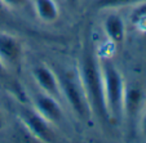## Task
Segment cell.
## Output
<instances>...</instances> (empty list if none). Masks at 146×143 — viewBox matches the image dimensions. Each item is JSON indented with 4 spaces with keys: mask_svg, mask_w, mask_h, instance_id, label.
I'll return each instance as SVG.
<instances>
[{
    "mask_svg": "<svg viewBox=\"0 0 146 143\" xmlns=\"http://www.w3.org/2000/svg\"><path fill=\"white\" fill-rule=\"evenodd\" d=\"M5 5L8 7H12V8H19V7H23L27 0H1Z\"/></svg>",
    "mask_w": 146,
    "mask_h": 143,
    "instance_id": "obj_13",
    "label": "cell"
},
{
    "mask_svg": "<svg viewBox=\"0 0 146 143\" xmlns=\"http://www.w3.org/2000/svg\"><path fill=\"white\" fill-rule=\"evenodd\" d=\"M79 79L87 94L92 113L96 115L102 123H110L105 102V93H104L101 66L91 49H86L83 52Z\"/></svg>",
    "mask_w": 146,
    "mask_h": 143,
    "instance_id": "obj_1",
    "label": "cell"
},
{
    "mask_svg": "<svg viewBox=\"0 0 146 143\" xmlns=\"http://www.w3.org/2000/svg\"><path fill=\"white\" fill-rule=\"evenodd\" d=\"M142 30H143V32H145V38H146V25L142 27Z\"/></svg>",
    "mask_w": 146,
    "mask_h": 143,
    "instance_id": "obj_18",
    "label": "cell"
},
{
    "mask_svg": "<svg viewBox=\"0 0 146 143\" xmlns=\"http://www.w3.org/2000/svg\"><path fill=\"white\" fill-rule=\"evenodd\" d=\"M3 124H4V121H3V115L0 113V129L3 128Z\"/></svg>",
    "mask_w": 146,
    "mask_h": 143,
    "instance_id": "obj_17",
    "label": "cell"
},
{
    "mask_svg": "<svg viewBox=\"0 0 146 143\" xmlns=\"http://www.w3.org/2000/svg\"><path fill=\"white\" fill-rule=\"evenodd\" d=\"M31 74H33V77L36 81V84L40 86V89L44 93L54 97L56 99H60L62 97L58 77L56 76V74L48 66L38 65V66H35L33 69Z\"/></svg>",
    "mask_w": 146,
    "mask_h": 143,
    "instance_id": "obj_5",
    "label": "cell"
},
{
    "mask_svg": "<svg viewBox=\"0 0 146 143\" xmlns=\"http://www.w3.org/2000/svg\"><path fill=\"white\" fill-rule=\"evenodd\" d=\"M7 77H8V70H7V66L0 59V80H4Z\"/></svg>",
    "mask_w": 146,
    "mask_h": 143,
    "instance_id": "obj_14",
    "label": "cell"
},
{
    "mask_svg": "<svg viewBox=\"0 0 146 143\" xmlns=\"http://www.w3.org/2000/svg\"><path fill=\"white\" fill-rule=\"evenodd\" d=\"M34 105H35L36 112H39L44 119H47L50 124H57L64 117L58 99L47 93L36 94L35 99H34Z\"/></svg>",
    "mask_w": 146,
    "mask_h": 143,
    "instance_id": "obj_6",
    "label": "cell"
},
{
    "mask_svg": "<svg viewBox=\"0 0 146 143\" xmlns=\"http://www.w3.org/2000/svg\"><path fill=\"white\" fill-rule=\"evenodd\" d=\"M58 77V83H60L61 93L70 105L71 110L80 117L82 120L88 121L92 117V110L89 106L87 94L84 92V88L82 85L79 76L70 74V72H64Z\"/></svg>",
    "mask_w": 146,
    "mask_h": 143,
    "instance_id": "obj_3",
    "label": "cell"
},
{
    "mask_svg": "<svg viewBox=\"0 0 146 143\" xmlns=\"http://www.w3.org/2000/svg\"><path fill=\"white\" fill-rule=\"evenodd\" d=\"M35 12L39 18L47 23L54 22L60 16L56 0H35Z\"/></svg>",
    "mask_w": 146,
    "mask_h": 143,
    "instance_id": "obj_10",
    "label": "cell"
},
{
    "mask_svg": "<svg viewBox=\"0 0 146 143\" xmlns=\"http://www.w3.org/2000/svg\"><path fill=\"white\" fill-rule=\"evenodd\" d=\"M22 58V45L16 38L0 32V59L7 67L17 65Z\"/></svg>",
    "mask_w": 146,
    "mask_h": 143,
    "instance_id": "obj_7",
    "label": "cell"
},
{
    "mask_svg": "<svg viewBox=\"0 0 146 143\" xmlns=\"http://www.w3.org/2000/svg\"><path fill=\"white\" fill-rule=\"evenodd\" d=\"M69 4H71V5H75V4L78 3V0H66Z\"/></svg>",
    "mask_w": 146,
    "mask_h": 143,
    "instance_id": "obj_16",
    "label": "cell"
},
{
    "mask_svg": "<svg viewBox=\"0 0 146 143\" xmlns=\"http://www.w3.org/2000/svg\"><path fill=\"white\" fill-rule=\"evenodd\" d=\"M104 30L106 36L114 44H121L125 39V23L123 18L116 13H111L104 22Z\"/></svg>",
    "mask_w": 146,
    "mask_h": 143,
    "instance_id": "obj_9",
    "label": "cell"
},
{
    "mask_svg": "<svg viewBox=\"0 0 146 143\" xmlns=\"http://www.w3.org/2000/svg\"><path fill=\"white\" fill-rule=\"evenodd\" d=\"M142 1L145 0H96L94 7L97 9H113L132 5V4H140Z\"/></svg>",
    "mask_w": 146,
    "mask_h": 143,
    "instance_id": "obj_11",
    "label": "cell"
},
{
    "mask_svg": "<svg viewBox=\"0 0 146 143\" xmlns=\"http://www.w3.org/2000/svg\"><path fill=\"white\" fill-rule=\"evenodd\" d=\"M19 119L22 124L29 130L31 135L35 139L45 143H52L56 140V133L53 128L50 127V123L44 119L39 112L27 108H22L19 111Z\"/></svg>",
    "mask_w": 146,
    "mask_h": 143,
    "instance_id": "obj_4",
    "label": "cell"
},
{
    "mask_svg": "<svg viewBox=\"0 0 146 143\" xmlns=\"http://www.w3.org/2000/svg\"><path fill=\"white\" fill-rule=\"evenodd\" d=\"M131 21L132 23L137 26H145L146 23V1L137 4L135 9H133L132 14H131Z\"/></svg>",
    "mask_w": 146,
    "mask_h": 143,
    "instance_id": "obj_12",
    "label": "cell"
},
{
    "mask_svg": "<svg viewBox=\"0 0 146 143\" xmlns=\"http://www.w3.org/2000/svg\"><path fill=\"white\" fill-rule=\"evenodd\" d=\"M101 66L102 80H104V93L108 108L110 123L121 120L124 116V90L125 83L120 71L110 59H104L100 63Z\"/></svg>",
    "mask_w": 146,
    "mask_h": 143,
    "instance_id": "obj_2",
    "label": "cell"
},
{
    "mask_svg": "<svg viewBox=\"0 0 146 143\" xmlns=\"http://www.w3.org/2000/svg\"><path fill=\"white\" fill-rule=\"evenodd\" d=\"M141 132H142V134L146 137V112H145V115L142 116V120H141Z\"/></svg>",
    "mask_w": 146,
    "mask_h": 143,
    "instance_id": "obj_15",
    "label": "cell"
},
{
    "mask_svg": "<svg viewBox=\"0 0 146 143\" xmlns=\"http://www.w3.org/2000/svg\"><path fill=\"white\" fill-rule=\"evenodd\" d=\"M143 103V90L140 86L125 85L124 90V115L128 117H135L138 113Z\"/></svg>",
    "mask_w": 146,
    "mask_h": 143,
    "instance_id": "obj_8",
    "label": "cell"
}]
</instances>
